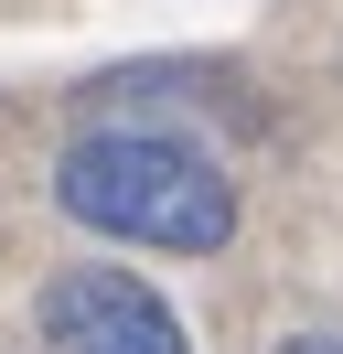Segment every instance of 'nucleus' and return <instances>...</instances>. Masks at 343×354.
<instances>
[{"label":"nucleus","instance_id":"f257e3e1","mask_svg":"<svg viewBox=\"0 0 343 354\" xmlns=\"http://www.w3.org/2000/svg\"><path fill=\"white\" fill-rule=\"evenodd\" d=\"M54 204L86 236L161 247V258H214L236 236V183L172 129H86V140H64Z\"/></svg>","mask_w":343,"mask_h":354},{"label":"nucleus","instance_id":"f03ea898","mask_svg":"<svg viewBox=\"0 0 343 354\" xmlns=\"http://www.w3.org/2000/svg\"><path fill=\"white\" fill-rule=\"evenodd\" d=\"M33 322L54 354H193L172 301L150 279H129V268H54Z\"/></svg>","mask_w":343,"mask_h":354},{"label":"nucleus","instance_id":"7ed1b4c3","mask_svg":"<svg viewBox=\"0 0 343 354\" xmlns=\"http://www.w3.org/2000/svg\"><path fill=\"white\" fill-rule=\"evenodd\" d=\"M279 354H343V333H290Z\"/></svg>","mask_w":343,"mask_h":354}]
</instances>
